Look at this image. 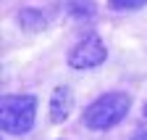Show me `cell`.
<instances>
[{
    "label": "cell",
    "mask_w": 147,
    "mask_h": 140,
    "mask_svg": "<svg viewBox=\"0 0 147 140\" xmlns=\"http://www.w3.org/2000/svg\"><path fill=\"white\" fill-rule=\"evenodd\" d=\"M37 98L34 95H3L0 103V124L5 135H24L34 127Z\"/></svg>",
    "instance_id": "7a4b0ae2"
},
{
    "label": "cell",
    "mask_w": 147,
    "mask_h": 140,
    "mask_svg": "<svg viewBox=\"0 0 147 140\" xmlns=\"http://www.w3.org/2000/svg\"><path fill=\"white\" fill-rule=\"evenodd\" d=\"M105 58H108L105 42L100 40V34H95V32L87 34V37H82L76 45L68 50V66L71 69H95Z\"/></svg>",
    "instance_id": "3957f363"
},
{
    "label": "cell",
    "mask_w": 147,
    "mask_h": 140,
    "mask_svg": "<svg viewBox=\"0 0 147 140\" xmlns=\"http://www.w3.org/2000/svg\"><path fill=\"white\" fill-rule=\"evenodd\" d=\"M108 5L113 11H137V8L147 5V0H108Z\"/></svg>",
    "instance_id": "8992f818"
},
{
    "label": "cell",
    "mask_w": 147,
    "mask_h": 140,
    "mask_svg": "<svg viewBox=\"0 0 147 140\" xmlns=\"http://www.w3.org/2000/svg\"><path fill=\"white\" fill-rule=\"evenodd\" d=\"M74 111V90L66 85L55 87L53 95H50V119L55 124H61V122L68 119V114Z\"/></svg>",
    "instance_id": "277c9868"
},
{
    "label": "cell",
    "mask_w": 147,
    "mask_h": 140,
    "mask_svg": "<svg viewBox=\"0 0 147 140\" xmlns=\"http://www.w3.org/2000/svg\"><path fill=\"white\" fill-rule=\"evenodd\" d=\"M144 116H147V106H144Z\"/></svg>",
    "instance_id": "ba28073f"
},
{
    "label": "cell",
    "mask_w": 147,
    "mask_h": 140,
    "mask_svg": "<svg viewBox=\"0 0 147 140\" xmlns=\"http://www.w3.org/2000/svg\"><path fill=\"white\" fill-rule=\"evenodd\" d=\"M131 109V95L129 93H105L95 103H89L84 111V124L89 130H110L121 124Z\"/></svg>",
    "instance_id": "6da1fadb"
},
{
    "label": "cell",
    "mask_w": 147,
    "mask_h": 140,
    "mask_svg": "<svg viewBox=\"0 0 147 140\" xmlns=\"http://www.w3.org/2000/svg\"><path fill=\"white\" fill-rule=\"evenodd\" d=\"M134 140H147V132H139V135H137Z\"/></svg>",
    "instance_id": "52a82bcc"
},
{
    "label": "cell",
    "mask_w": 147,
    "mask_h": 140,
    "mask_svg": "<svg viewBox=\"0 0 147 140\" xmlns=\"http://www.w3.org/2000/svg\"><path fill=\"white\" fill-rule=\"evenodd\" d=\"M66 13L74 19H92L95 16V0H66Z\"/></svg>",
    "instance_id": "5b68a950"
}]
</instances>
